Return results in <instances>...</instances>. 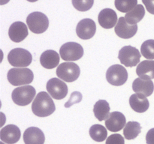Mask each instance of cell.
Wrapping results in <instances>:
<instances>
[{"label": "cell", "mask_w": 154, "mask_h": 144, "mask_svg": "<svg viewBox=\"0 0 154 144\" xmlns=\"http://www.w3.org/2000/svg\"><path fill=\"white\" fill-rule=\"evenodd\" d=\"M56 106L49 93L41 92L36 95L32 104V111L38 117H47L55 111Z\"/></svg>", "instance_id": "cell-1"}, {"label": "cell", "mask_w": 154, "mask_h": 144, "mask_svg": "<svg viewBox=\"0 0 154 144\" xmlns=\"http://www.w3.org/2000/svg\"><path fill=\"white\" fill-rule=\"evenodd\" d=\"M7 78L8 82L15 86H26L32 82L34 74L33 72L27 68H14L8 70Z\"/></svg>", "instance_id": "cell-2"}, {"label": "cell", "mask_w": 154, "mask_h": 144, "mask_svg": "<svg viewBox=\"0 0 154 144\" xmlns=\"http://www.w3.org/2000/svg\"><path fill=\"white\" fill-rule=\"evenodd\" d=\"M26 24L32 32L42 34L48 28L49 20L45 14L35 11L28 15L26 18Z\"/></svg>", "instance_id": "cell-3"}, {"label": "cell", "mask_w": 154, "mask_h": 144, "mask_svg": "<svg viewBox=\"0 0 154 144\" xmlns=\"http://www.w3.org/2000/svg\"><path fill=\"white\" fill-rule=\"evenodd\" d=\"M8 61L14 67L25 68L32 63V56L23 48H14L9 52Z\"/></svg>", "instance_id": "cell-4"}, {"label": "cell", "mask_w": 154, "mask_h": 144, "mask_svg": "<svg viewBox=\"0 0 154 144\" xmlns=\"http://www.w3.org/2000/svg\"><path fill=\"white\" fill-rule=\"evenodd\" d=\"M35 94L36 91L34 87L26 85L14 88L12 92L11 98L17 105L26 106L32 101Z\"/></svg>", "instance_id": "cell-5"}, {"label": "cell", "mask_w": 154, "mask_h": 144, "mask_svg": "<svg viewBox=\"0 0 154 144\" xmlns=\"http://www.w3.org/2000/svg\"><path fill=\"white\" fill-rule=\"evenodd\" d=\"M81 70L79 66L74 62H63L57 67V75L59 78L67 82L77 80L79 77Z\"/></svg>", "instance_id": "cell-6"}, {"label": "cell", "mask_w": 154, "mask_h": 144, "mask_svg": "<svg viewBox=\"0 0 154 144\" xmlns=\"http://www.w3.org/2000/svg\"><path fill=\"white\" fill-rule=\"evenodd\" d=\"M60 54L65 61H77L84 56V48L76 42H67L60 47Z\"/></svg>", "instance_id": "cell-7"}, {"label": "cell", "mask_w": 154, "mask_h": 144, "mask_svg": "<svg viewBox=\"0 0 154 144\" xmlns=\"http://www.w3.org/2000/svg\"><path fill=\"white\" fill-rule=\"evenodd\" d=\"M141 56V54L137 48L129 45L120 49L119 51L118 58L121 64L126 67H134L138 65Z\"/></svg>", "instance_id": "cell-8"}, {"label": "cell", "mask_w": 154, "mask_h": 144, "mask_svg": "<svg viewBox=\"0 0 154 144\" xmlns=\"http://www.w3.org/2000/svg\"><path fill=\"white\" fill-rule=\"evenodd\" d=\"M107 81L116 86L123 85L127 81L128 72L123 66L114 64L108 69L106 72Z\"/></svg>", "instance_id": "cell-9"}, {"label": "cell", "mask_w": 154, "mask_h": 144, "mask_svg": "<svg viewBox=\"0 0 154 144\" xmlns=\"http://www.w3.org/2000/svg\"><path fill=\"white\" fill-rule=\"evenodd\" d=\"M47 90L50 95L56 100L65 98L68 94V86L61 79L51 78L47 82Z\"/></svg>", "instance_id": "cell-10"}, {"label": "cell", "mask_w": 154, "mask_h": 144, "mask_svg": "<svg viewBox=\"0 0 154 144\" xmlns=\"http://www.w3.org/2000/svg\"><path fill=\"white\" fill-rule=\"evenodd\" d=\"M96 22L90 18H85L80 21L76 27L77 35L83 40L92 38L96 34Z\"/></svg>", "instance_id": "cell-11"}, {"label": "cell", "mask_w": 154, "mask_h": 144, "mask_svg": "<svg viewBox=\"0 0 154 144\" xmlns=\"http://www.w3.org/2000/svg\"><path fill=\"white\" fill-rule=\"evenodd\" d=\"M116 34L123 39H129L133 37L138 31L137 24L130 25L126 22L123 16H120L114 28Z\"/></svg>", "instance_id": "cell-12"}, {"label": "cell", "mask_w": 154, "mask_h": 144, "mask_svg": "<svg viewBox=\"0 0 154 144\" xmlns=\"http://www.w3.org/2000/svg\"><path fill=\"white\" fill-rule=\"evenodd\" d=\"M28 28L26 25L20 21L12 23L8 29V36L11 40L15 43L23 41L28 36Z\"/></svg>", "instance_id": "cell-13"}, {"label": "cell", "mask_w": 154, "mask_h": 144, "mask_svg": "<svg viewBox=\"0 0 154 144\" xmlns=\"http://www.w3.org/2000/svg\"><path fill=\"white\" fill-rule=\"evenodd\" d=\"M126 119L122 112L115 111L110 114L109 117L105 120V126L111 132H118L126 126Z\"/></svg>", "instance_id": "cell-14"}, {"label": "cell", "mask_w": 154, "mask_h": 144, "mask_svg": "<svg viewBox=\"0 0 154 144\" xmlns=\"http://www.w3.org/2000/svg\"><path fill=\"white\" fill-rule=\"evenodd\" d=\"M20 136V130L14 124H8L2 128L0 131L1 140L6 144L16 143L19 141Z\"/></svg>", "instance_id": "cell-15"}, {"label": "cell", "mask_w": 154, "mask_h": 144, "mask_svg": "<svg viewBox=\"0 0 154 144\" xmlns=\"http://www.w3.org/2000/svg\"><path fill=\"white\" fill-rule=\"evenodd\" d=\"M98 21L102 28L109 29L117 25V14L113 9L105 8L99 12Z\"/></svg>", "instance_id": "cell-16"}, {"label": "cell", "mask_w": 154, "mask_h": 144, "mask_svg": "<svg viewBox=\"0 0 154 144\" xmlns=\"http://www.w3.org/2000/svg\"><path fill=\"white\" fill-rule=\"evenodd\" d=\"M23 141L25 144H44L45 136L40 128L30 127L24 131Z\"/></svg>", "instance_id": "cell-17"}, {"label": "cell", "mask_w": 154, "mask_h": 144, "mask_svg": "<svg viewBox=\"0 0 154 144\" xmlns=\"http://www.w3.org/2000/svg\"><path fill=\"white\" fill-rule=\"evenodd\" d=\"M132 90L135 93L142 94L147 97L153 94L154 84L151 80H144L141 77L137 78L132 82Z\"/></svg>", "instance_id": "cell-18"}, {"label": "cell", "mask_w": 154, "mask_h": 144, "mask_svg": "<svg viewBox=\"0 0 154 144\" xmlns=\"http://www.w3.org/2000/svg\"><path fill=\"white\" fill-rule=\"evenodd\" d=\"M129 104L134 111L139 113L146 112L150 106V103L147 97L139 93L133 94L130 96Z\"/></svg>", "instance_id": "cell-19"}, {"label": "cell", "mask_w": 154, "mask_h": 144, "mask_svg": "<svg viewBox=\"0 0 154 144\" xmlns=\"http://www.w3.org/2000/svg\"><path fill=\"white\" fill-rule=\"evenodd\" d=\"M40 62L45 68L53 69L60 63V55L55 50H48L41 55Z\"/></svg>", "instance_id": "cell-20"}, {"label": "cell", "mask_w": 154, "mask_h": 144, "mask_svg": "<svg viewBox=\"0 0 154 144\" xmlns=\"http://www.w3.org/2000/svg\"><path fill=\"white\" fill-rule=\"evenodd\" d=\"M136 74L139 77L144 80L154 79V61L144 60L138 64Z\"/></svg>", "instance_id": "cell-21"}, {"label": "cell", "mask_w": 154, "mask_h": 144, "mask_svg": "<svg viewBox=\"0 0 154 144\" xmlns=\"http://www.w3.org/2000/svg\"><path fill=\"white\" fill-rule=\"evenodd\" d=\"M93 112L99 121L107 120L110 116V106L105 100H99L93 106Z\"/></svg>", "instance_id": "cell-22"}, {"label": "cell", "mask_w": 154, "mask_h": 144, "mask_svg": "<svg viewBox=\"0 0 154 144\" xmlns=\"http://www.w3.org/2000/svg\"><path fill=\"white\" fill-rule=\"evenodd\" d=\"M145 15V10L142 4H138L135 8H134L132 10L126 14L125 19L126 22L130 25L138 23L144 18Z\"/></svg>", "instance_id": "cell-23"}, {"label": "cell", "mask_w": 154, "mask_h": 144, "mask_svg": "<svg viewBox=\"0 0 154 144\" xmlns=\"http://www.w3.org/2000/svg\"><path fill=\"white\" fill-rule=\"evenodd\" d=\"M141 130V124L138 122H129L123 129V135L126 140H133L138 136Z\"/></svg>", "instance_id": "cell-24"}, {"label": "cell", "mask_w": 154, "mask_h": 144, "mask_svg": "<svg viewBox=\"0 0 154 144\" xmlns=\"http://www.w3.org/2000/svg\"><path fill=\"white\" fill-rule=\"evenodd\" d=\"M90 135L93 140L96 142H102L105 140L108 136L106 128L102 124H93L90 129Z\"/></svg>", "instance_id": "cell-25"}, {"label": "cell", "mask_w": 154, "mask_h": 144, "mask_svg": "<svg viewBox=\"0 0 154 144\" xmlns=\"http://www.w3.org/2000/svg\"><path fill=\"white\" fill-rule=\"evenodd\" d=\"M138 0H115L114 4L119 11L128 13L138 5Z\"/></svg>", "instance_id": "cell-26"}, {"label": "cell", "mask_w": 154, "mask_h": 144, "mask_svg": "<svg viewBox=\"0 0 154 144\" xmlns=\"http://www.w3.org/2000/svg\"><path fill=\"white\" fill-rule=\"evenodd\" d=\"M141 53L147 59H154V40L150 39L145 40L141 44Z\"/></svg>", "instance_id": "cell-27"}, {"label": "cell", "mask_w": 154, "mask_h": 144, "mask_svg": "<svg viewBox=\"0 0 154 144\" xmlns=\"http://www.w3.org/2000/svg\"><path fill=\"white\" fill-rule=\"evenodd\" d=\"M72 4L79 11H87L93 5L94 0H72Z\"/></svg>", "instance_id": "cell-28"}, {"label": "cell", "mask_w": 154, "mask_h": 144, "mask_svg": "<svg viewBox=\"0 0 154 144\" xmlns=\"http://www.w3.org/2000/svg\"><path fill=\"white\" fill-rule=\"evenodd\" d=\"M105 144H125L124 138L119 134H114L107 138Z\"/></svg>", "instance_id": "cell-29"}, {"label": "cell", "mask_w": 154, "mask_h": 144, "mask_svg": "<svg viewBox=\"0 0 154 144\" xmlns=\"http://www.w3.org/2000/svg\"><path fill=\"white\" fill-rule=\"evenodd\" d=\"M81 99H82V94H81V93L79 92H73L71 94L70 99H69L67 103H66L65 106L66 107H70L72 105L79 103L81 100Z\"/></svg>", "instance_id": "cell-30"}, {"label": "cell", "mask_w": 154, "mask_h": 144, "mask_svg": "<svg viewBox=\"0 0 154 144\" xmlns=\"http://www.w3.org/2000/svg\"><path fill=\"white\" fill-rule=\"evenodd\" d=\"M147 11L151 14H154V0H142Z\"/></svg>", "instance_id": "cell-31"}, {"label": "cell", "mask_w": 154, "mask_h": 144, "mask_svg": "<svg viewBox=\"0 0 154 144\" xmlns=\"http://www.w3.org/2000/svg\"><path fill=\"white\" fill-rule=\"evenodd\" d=\"M146 142L147 144H154V128H151L147 133Z\"/></svg>", "instance_id": "cell-32"}, {"label": "cell", "mask_w": 154, "mask_h": 144, "mask_svg": "<svg viewBox=\"0 0 154 144\" xmlns=\"http://www.w3.org/2000/svg\"><path fill=\"white\" fill-rule=\"evenodd\" d=\"M8 2H9V0H1V3H0V4L2 5V4H6V3H8Z\"/></svg>", "instance_id": "cell-33"}, {"label": "cell", "mask_w": 154, "mask_h": 144, "mask_svg": "<svg viewBox=\"0 0 154 144\" xmlns=\"http://www.w3.org/2000/svg\"><path fill=\"white\" fill-rule=\"evenodd\" d=\"M28 2H37L38 0H27Z\"/></svg>", "instance_id": "cell-34"}, {"label": "cell", "mask_w": 154, "mask_h": 144, "mask_svg": "<svg viewBox=\"0 0 154 144\" xmlns=\"http://www.w3.org/2000/svg\"><path fill=\"white\" fill-rule=\"evenodd\" d=\"M0 144H4V143H3L2 142H0Z\"/></svg>", "instance_id": "cell-35"}]
</instances>
